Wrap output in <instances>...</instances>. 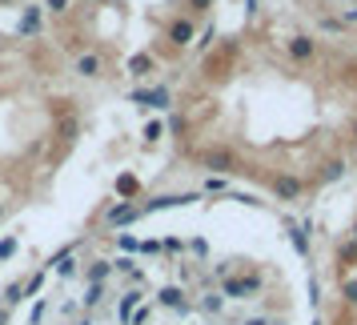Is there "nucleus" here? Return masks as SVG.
<instances>
[{"instance_id":"obj_1","label":"nucleus","mask_w":357,"mask_h":325,"mask_svg":"<svg viewBox=\"0 0 357 325\" xmlns=\"http://www.w3.org/2000/svg\"><path fill=\"white\" fill-rule=\"evenodd\" d=\"M201 165L213 169V173H237V169H241V157H237L229 145H213V149L201 153Z\"/></svg>"},{"instance_id":"obj_2","label":"nucleus","mask_w":357,"mask_h":325,"mask_svg":"<svg viewBox=\"0 0 357 325\" xmlns=\"http://www.w3.org/2000/svg\"><path fill=\"white\" fill-rule=\"evenodd\" d=\"M193 40H197V24H193L189 13L169 24V45H173V49H185V45H193Z\"/></svg>"},{"instance_id":"obj_3","label":"nucleus","mask_w":357,"mask_h":325,"mask_svg":"<svg viewBox=\"0 0 357 325\" xmlns=\"http://www.w3.org/2000/svg\"><path fill=\"white\" fill-rule=\"evenodd\" d=\"M261 289V277L257 273H241V277H225L221 293L225 297H245V293H257Z\"/></svg>"},{"instance_id":"obj_4","label":"nucleus","mask_w":357,"mask_h":325,"mask_svg":"<svg viewBox=\"0 0 357 325\" xmlns=\"http://www.w3.org/2000/svg\"><path fill=\"white\" fill-rule=\"evenodd\" d=\"M137 217H141V209H137L132 201H116L113 209L105 213V225H109V229H121V225H132Z\"/></svg>"},{"instance_id":"obj_5","label":"nucleus","mask_w":357,"mask_h":325,"mask_svg":"<svg viewBox=\"0 0 357 325\" xmlns=\"http://www.w3.org/2000/svg\"><path fill=\"white\" fill-rule=\"evenodd\" d=\"M285 52H289L293 61H301V65H305V61H313V56H317V40H313V36H289V40H285Z\"/></svg>"},{"instance_id":"obj_6","label":"nucleus","mask_w":357,"mask_h":325,"mask_svg":"<svg viewBox=\"0 0 357 325\" xmlns=\"http://www.w3.org/2000/svg\"><path fill=\"white\" fill-rule=\"evenodd\" d=\"M273 193L281 197V201H297V197L305 193V181L293 177V173H281V177H273Z\"/></svg>"},{"instance_id":"obj_7","label":"nucleus","mask_w":357,"mask_h":325,"mask_svg":"<svg viewBox=\"0 0 357 325\" xmlns=\"http://www.w3.org/2000/svg\"><path fill=\"white\" fill-rule=\"evenodd\" d=\"M77 77H89V81L105 77V56H100V52H84V56H77Z\"/></svg>"},{"instance_id":"obj_8","label":"nucleus","mask_w":357,"mask_h":325,"mask_svg":"<svg viewBox=\"0 0 357 325\" xmlns=\"http://www.w3.org/2000/svg\"><path fill=\"white\" fill-rule=\"evenodd\" d=\"M132 100H141V105H149V109H169L173 93H169L165 84H157V89H145V93H132Z\"/></svg>"},{"instance_id":"obj_9","label":"nucleus","mask_w":357,"mask_h":325,"mask_svg":"<svg viewBox=\"0 0 357 325\" xmlns=\"http://www.w3.org/2000/svg\"><path fill=\"white\" fill-rule=\"evenodd\" d=\"M17 33H20V36H36V33H40V8H33V4H29V8L20 13Z\"/></svg>"},{"instance_id":"obj_10","label":"nucleus","mask_w":357,"mask_h":325,"mask_svg":"<svg viewBox=\"0 0 357 325\" xmlns=\"http://www.w3.org/2000/svg\"><path fill=\"white\" fill-rule=\"evenodd\" d=\"M157 305H165V309H181V313H185V309H189V301H185V293H181V289H173V285H169V289L157 293Z\"/></svg>"},{"instance_id":"obj_11","label":"nucleus","mask_w":357,"mask_h":325,"mask_svg":"<svg viewBox=\"0 0 357 325\" xmlns=\"http://www.w3.org/2000/svg\"><path fill=\"white\" fill-rule=\"evenodd\" d=\"M341 173H345V161L341 157H333V161L321 165V173H317V185H329V181H337Z\"/></svg>"},{"instance_id":"obj_12","label":"nucleus","mask_w":357,"mask_h":325,"mask_svg":"<svg viewBox=\"0 0 357 325\" xmlns=\"http://www.w3.org/2000/svg\"><path fill=\"white\" fill-rule=\"evenodd\" d=\"M116 193L125 197V201H132V197L141 193V181L132 177V173H121V177H116Z\"/></svg>"},{"instance_id":"obj_13","label":"nucleus","mask_w":357,"mask_h":325,"mask_svg":"<svg viewBox=\"0 0 357 325\" xmlns=\"http://www.w3.org/2000/svg\"><path fill=\"white\" fill-rule=\"evenodd\" d=\"M341 293H345V301H349V305H357V265L341 273Z\"/></svg>"},{"instance_id":"obj_14","label":"nucleus","mask_w":357,"mask_h":325,"mask_svg":"<svg viewBox=\"0 0 357 325\" xmlns=\"http://www.w3.org/2000/svg\"><path fill=\"white\" fill-rule=\"evenodd\" d=\"M185 201H193V193H177V197H157V201H149L145 209L157 213V209H173V205H185Z\"/></svg>"},{"instance_id":"obj_15","label":"nucleus","mask_w":357,"mask_h":325,"mask_svg":"<svg viewBox=\"0 0 357 325\" xmlns=\"http://www.w3.org/2000/svg\"><path fill=\"white\" fill-rule=\"evenodd\" d=\"M129 73H132V77H145V73H153V56H149V52L129 56Z\"/></svg>"},{"instance_id":"obj_16","label":"nucleus","mask_w":357,"mask_h":325,"mask_svg":"<svg viewBox=\"0 0 357 325\" xmlns=\"http://www.w3.org/2000/svg\"><path fill=\"white\" fill-rule=\"evenodd\" d=\"M109 269H113V265H109V261H93V265H89V285H93V281H105V277H109Z\"/></svg>"},{"instance_id":"obj_17","label":"nucleus","mask_w":357,"mask_h":325,"mask_svg":"<svg viewBox=\"0 0 357 325\" xmlns=\"http://www.w3.org/2000/svg\"><path fill=\"white\" fill-rule=\"evenodd\" d=\"M137 297H141V293H125V297H121V305H116L121 322H129V313H132V305H137Z\"/></svg>"},{"instance_id":"obj_18","label":"nucleus","mask_w":357,"mask_h":325,"mask_svg":"<svg viewBox=\"0 0 357 325\" xmlns=\"http://www.w3.org/2000/svg\"><path fill=\"white\" fill-rule=\"evenodd\" d=\"M52 265H56V273H61V277H68L73 269H77V261H73V253H65V257H56Z\"/></svg>"},{"instance_id":"obj_19","label":"nucleus","mask_w":357,"mask_h":325,"mask_svg":"<svg viewBox=\"0 0 357 325\" xmlns=\"http://www.w3.org/2000/svg\"><path fill=\"white\" fill-rule=\"evenodd\" d=\"M161 137H165V125L161 121H149L145 125V141H161Z\"/></svg>"},{"instance_id":"obj_20","label":"nucleus","mask_w":357,"mask_h":325,"mask_svg":"<svg viewBox=\"0 0 357 325\" xmlns=\"http://www.w3.org/2000/svg\"><path fill=\"white\" fill-rule=\"evenodd\" d=\"M185 8H189V17H197V13H209L213 0H185Z\"/></svg>"},{"instance_id":"obj_21","label":"nucleus","mask_w":357,"mask_h":325,"mask_svg":"<svg viewBox=\"0 0 357 325\" xmlns=\"http://www.w3.org/2000/svg\"><path fill=\"white\" fill-rule=\"evenodd\" d=\"M354 257H357V241H345V245L337 249V261L345 265V261H354Z\"/></svg>"},{"instance_id":"obj_22","label":"nucleus","mask_w":357,"mask_h":325,"mask_svg":"<svg viewBox=\"0 0 357 325\" xmlns=\"http://www.w3.org/2000/svg\"><path fill=\"white\" fill-rule=\"evenodd\" d=\"M100 297H105V285H97V281H93V285H89V293H84V301H89V305H100Z\"/></svg>"},{"instance_id":"obj_23","label":"nucleus","mask_w":357,"mask_h":325,"mask_svg":"<svg viewBox=\"0 0 357 325\" xmlns=\"http://www.w3.org/2000/svg\"><path fill=\"white\" fill-rule=\"evenodd\" d=\"M293 245H297V253H309V237H305V229H293Z\"/></svg>"},{"instance_id":"obj_24","label":"nucleus","mask_w":357,"mask_h":325,"mask_svg":"<svg viewBox=\"0 0 357 325\" xmlns=\"http://www.w3.org/2000/svg\"><path fill=\"white\" fill-rule=\"evenodd\" d=\"M45 8H49L52 17H61V13H68V0H45Z\"/></svg>"},{"instance_id":"obj_25","label":"nucleus","mask_w":357,"mask_h":325,"mask_svg":"<svg viewBox=\"0 0 357 325\" xmlns=\"http://www.w3.org/2000/svg\"><path fill=\"white\" fill-rule=\"evenodd\" d=\"M61 133L73 141V137H77V116H65V121H61Z\"/></svg>"},{"instance_id":"obj_26","label":"nucleus","mask_w":357,"mask_h":325,"mask_svg":"<svg viewBox=\"0 0 357 325\" xmlns=\"http://www.w3.org/2000/svg\"><path fill=\"white\" fill-rule=\"evenodd\" d=\"M13 253H17V241H13V237H8V241H0V261H8Z\"/></svg>"},{"instance_id":"obj_27","label":"nucleus","mask_w":357,"mask_h":325,"mask_svg":"<svg viewBox=\"0 0 357 325\" xmlns=\"http://www.w3.org/2000/svg\"><path fill=\"white\" fill-rule=\"evenodd\" d=\"M205 189H209V193H225V177H209Z\"/></svg>"},{"instance_id":"obj_28","label":"nucleus","mask_w":357,"mask_h":325,"mask_svg":"<svg viewBox=\"0 0 357 325\" xmlns=\"http://www.w3.org/2000/svg\"><path fill=\"white\" fill-rule=\"evenodd\" d=\"M209 45H213V29H205V33H201V40H197V49L205 52V49H209Z\"/></svg>"},{"instance_id":"obj_29","label":"nucleus","mask_w":357,"mask_h":325,"mask_svg":"<svg viewBox=\"0 0 357 325\" xmlns=\"http://www.w3.org/2000/svg\"><path fill=\"white\" fill-rule=\"evenodd\" d=\"M201 305L209 309V313H217V309H221V301H217V293H209V297H205V301H201Z\"/></svg>"},{"instance_id":"obj_30","label":"nucleus","mask_w":357,"mask_h":325,"mask_svg":"<svg viewBox=\"0 0 357 325\" xmlns=\"http://www.w3.org/2000/svg\"><path fill=\"white\" fill-rule=\"evenodd\" d=\"M245 8H249V13H257V8H261V0H245Z\"/></svg>"},{"instance_id":"obj_31","label":"nucleus","mask_w":357,"mask_h":325,"mask_svg":"<svg viewBox=\"0 0 357 325\" xmlns=\"http://www.w3.org/2000/svg\"><path fill=\"white\" fill-rule=\"evenodd\" d=\"M245 325H265V322H261V317H253V322H245Z\"/></svg>"},{"instance_id":"obj_32","label":"nucleus","mask_w":357,"mask_h":325,"mask_svg":"<svg viewBox=\"0 0 357 325\" xmlns=\"http://www.w3.org/2000/svg\"><path fill=\"white\" fill-rule=\"evenodd\" d=\"M354 241H357V221H354Z\"/></svg>"},{"instance_id":"obj_33","label":"nucleus","mask_w":357,"mask_h":325,"mask_svg":"<svg viewBox=\"0 0 357 325\" xmlns=\"http://www.w3.org/2000/svg\"><path fill=\"white\" fill-rule=\"evenodd\" d=\"M354 141H357V121H354Z\"/></svg>"},{"instance_id":"obj_34","label":"nucleus","mask_w":357,"mask_h":325,"mask_svg":"<svg viewBox=\"0 0 357 325\" xmlns=\"http://www.w3.org/2000/svg\"><path fill=\"white\" fill-rule=\"evenodd\" d=\"M0 217H4V205H0Z\"/></svg>"},{"instance_id":"obj_35","label":"nucleus","mask_w":357,"mask_h":325,"mask_svg":"<svg viewBox=\"0 0 357 325\" xmlns=\"http://www.w3.org/2000/svg\"><path fill=\"white\" fill-rule=\"evenodd\" d=\"M0 325H4V313H0Z\"/></svg>"},{"instance_id":"obj_36","label":"nucleus","mask_w":357,"mask_h":325,"mask_svg":"<svg viewBox=\"0 0 357 325\" xmlns=\"http://www.w3.org/2000/svg\"><path fill=\"white\" fill-rule=\"evenodd\" d=\"M0 4H8V0H0Z\"/></svg>"}]
</instances>
